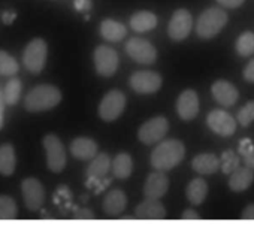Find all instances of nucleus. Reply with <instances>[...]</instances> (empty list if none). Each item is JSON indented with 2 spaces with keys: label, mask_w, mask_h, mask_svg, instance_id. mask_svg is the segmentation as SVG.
Listing matches in <instances>:
<instances>
[{
  "label": "nucleus",
  "mask_w": 254,
  "mask_h": 230,
  "mask_svg": "<svg viewBox=\"0 0 254 230\" xmlns=\"http://www.w3.org/2000/svg\"><path fill=\"white\" fill-rule=\"evenodd\" d=\"M254 181V171L250 168H236L232 173H230V179H229V187L233 191H244L247 190Z\"/></svg>",
  "instance_id": "obj_21"
},
{
  "label": "nucleus",
  "mask_w": 254,
  "mask_h": 230,
  "mask_svg": "<svg viewBox=\"0 0 254 230\" xmlns=\"http://www.w3.org/2000/svg\"><path fill=\"white\" fill-rule=\"evenodd\" d=\"M130 87L139 94H153L162 87V76L157 72L141 70L132 75Z\"/></svg>",
  "instance_id": "obj_12"
},
{
  "label": "nucleus",
  "mask_w": 254,
  "mask_h": 230,
  "mask_svg": "<svg viewBox=\"0 0 254 230\" xmlns=\"http://www.w3.org/2000/svg\"><path fill=\"white\" fill-rule=\"evenodd\" d=\"M21 191L24 197L26 208L30 212H36L45 202V188L36 178H26L21 184Z\"/></svg>",
  "instance_id": "obj_9"
},
{
  "label": "nucleus",
  "mask_w": 254,
  "mask_h": 230,
  "mask_svg": "<svg viewBox=\"0 0 254 230\" xmlns=\"http://www.w3.org/2000/svg\"><path fill=\"white\" fill-rule=\"evenodd\" d=\"M236 121H239L241 126H248L254 121V100L248 102L247 105H244L239 112H238V117H236Z\"/></svg>",
  "instance_id": "obj_33"
},
{
  "label": "nucleus",
  "mask_w": 254,
  "mask_h": 230,
  "mask_svg": "<svg viewBox=\"0 0 254 230\" xmlns=\"http://www.w3.org/2000/svg\"><path fill=\"white\" fill-rule=\"evenodd\" d=\"M186 156V147L181 141L169 139L157 145L151 154V165L154 169L166 172L178 166Z\"/></svg>",
  "instance_id": "obj_1"
},
{
  "label": "nucleus",
  "mask_w": 254,
  "mask_h": 230,
  "mask_svg": "<svg viewBox=\"0 0 254 230\" xmlns=\"http://www.w3.org/2000/svg\"><path fill=\"white\" fill-rule=\"evenodd\" d=\"M206 194H208V184L200 178L190 181V184L187 185L186 196L191 205H200L206 199Z\"/></svg>",
  "instance_id": "obj_27"
},
{
  "label": "nucleus",
  "mask_w": 254,
  "mask_h": 230,
  "mask_svg": "<svg viewBox=\"0 0 254 230\" xmlns=\"http://www.w3.org/2000/svg\"><path fill=\"white\" fill-rule=\"evenodd\" d=\"M244 78L248 81V82H254V60H251L247 67L244 69Z\"/></svg>",
  "instance_id": "obj_35"
},
{
  "label": "nucleus",
  "mask_w": 254,
  "mask_h": 230,
  "mask_svg": "<svg viewBox=\"0 0 254 230\" xmlns=\"http://www.w3.org/2000/svg\"><path fill=\"white\" fill-rule=\"evenodd\" d=\"M169 130V123L165 117H156L151 118L150 121L144 123L138 132V138L142 144L145 145H153L157 144L165 138V135Z\"/></svg>",
  "instance_id": "obj_7"
},
{
  "label": "nucleus",
  "mask_w": 254,
  "mask_h": 230,
  "mask_svg": "<svg viewBox=\"0 0 254 230\" xmlns=\"http://www.w3.org/2000/svg\"><path fill=\"white\" fill-rule=\"evenodd\" d=\"M211 93L214 99L223 106H232L238 100V90L229 81H215L211 87Z\"/></svg>",
  "instance_id": "obj_16"
},
{
  "label": "nucleus",
  "mask_w": 254,
  "mask_h": 230,
  "mask_svg": "<svg viewBox=\"0 0 254 230\" xmlns=\"http://www.w3.org/2000/svg\"><path fill=\"white\" fill-rule=\"evenodd\" d=\"M126 27L114 20H103L100 24V35L109 42H120L126 36Z\"/></svg>",
  "instance_id": "obj_26"
},
{
  "label": "nucleus",
  "mask_w": 254,
  "mask_h": 230,
  "mask_svg": "<svg viewBox=\"0 0 254 230\" xmlns=\"http://www.w3.org/2000/svg\"><path fill=\"white\" fill-rule=\"evenodd\" d=\"M136 218L141 220H163L166 217L165 206L159 202V199H145L135 209Z\"/></svg>",
  "instance_id": "obj_17"
},
{
  "label": "nucleus",
  "mask_w": 254,
  "mask_h": 230,
  "mask_svg": "<svg viewBox=\"0 0 254 230\" xmlns=\"http://www.w3.org/2000/svg\"><path fill=\"white\" fill-rule=\"evenodd\" d=\"M126 106V96L120 90H111L105 94L99 105V115L103 121H114L123 114Z\"/></svg>",
  "instance_id": "obj_6"
},
{
  "label": "nucleus",
  "mask_w": 254,
  "mask_h": 230,
  "mask_svg": "<svg viewBox=\"0 0 254 230\" xmlns=\"http://www.w3.org/2000/svg\"><path fill=\"white\" fill-rule=\"evenodd\" d=\"M126 205H127V197L124 191L114 190V191H109L103 199V212L106 215L115 217V215H120L126 209Z\"/></svg>",
  "instance_id": "obj_20"
},
{
  "label": "nucleus",
  "mask_w": 254,
  "mask_h": 230,
  "mask_svg": "<svg viewBox=\"0 0 254 230\" xmlns=\"http://www.w3.org/2000/svg\"><path fill=\"white\" fill-rule=\"evenodd\" d=\"M191 26H193V18L187 9L175 11V14L172 15V18L169 21V26H168L169 38L175 42L184 41L190 35Z\"/></svg>",
  "instance_id": "obj_11"
},
{
  "label": "nucleus",
  "mask_w": 254,
  "mask_h": 230,
  "mask_svg": "<svg viewBox=\"0 0 254 230\" xmlns=\"http://www.w3.org/2000/svg\"><path fill=\"white\" fill-rule=\"evenodd\" d=\"M94 66L100 76L109 78L115 73L118 67V54L115 50L100 45L94 51Z\"/></svg>",
  "instance_id": "obj_10"
},
{
  "label": "nucleus",
  "mask_w": 254,
  "mask_h": 230,
  "mask_svg": "<svg viewBox=\"0 0 254 230\" xmlns=\"http://www.w3.org/2000/svg\"><path fill=\"white\" fill-rule=\"evenodd\" d=\"M17 157L15 150L11 144L0 145V175L11 176L15 172Z\"/></svg>",
  "instance_id": "obj_24"
},
{
  "label": "nucleus",
  "mask_w": 254,
  "mask_h": 230,
  "mask_svg": "<svg viewBox=\"0 0 254 230\" xmlns=\"http://www.w3.org/2000/svg\"><path fill=\"white\" fill-rule=\"evenodd\" d=\"M111 169V159L106 153L96 154L91 159V163L87 168V178L88 181H102Z\"/></svg>",
  "instance_id": "obj_18"
},
{
  "label": "nucleus",
  "mask_w": 254,
  "mask_h": 230,
  "mask_svg": "<svg viewBox=\"0 0 254 230\" xmlns=\"http://www.w3.org/2000/svg\"><path fill=\"white\" fill-rule=\"evenodd\" d=\"M126 51L135 61L141 64H151L157 58V50L154 45L142 38H132L126 44Z\"/></svg>",
  "instance_id": "obj_8"
},
{
  "label": "nucleus",
  "mask_w": 254,
  "mask_h": 230,
  "mask_svg": "<svg viewBox=\"0 0 254 230\" xmlns=\"http://www.w3.org/2000/svg\"><path fill=\"white\" fill-rule=\"evenodd\" d=\"M177 111L184 121L196 118L199 112V97L194 90H186L180 94L177 100Z\"/></svg>",
  "instance_id": "obj_14"
},
{
  "label": "nucleus",
  "mask_w": 254,
  "mask_h": 230,
  "mask_svg": "<svg viewBox=\"0 0 254 230\" xmlns=\"http://www.w3.org/2000/svg\"><path fill=\"white\" fill-rule=\"evenodd\" d=\"M18 72V63L17 60L8 54L6 51L0 50V75L3 76H14Z\"/></svg>",
  "instance_id": "obj_29"
},
{
  "label": "nucleus",
  "mask_w": 254,
  "mask_h": 230,
  "mask_svg": "<svg viewBox=\"0 0 254 230\" xmlns=\"http://www.w3.org/2000/svg\"><path fill=\"white\" fill-rule=\"evenodd\" d=\"M208 126L209 129L220 136H230L236 130V121L232 115L223 109H214L208 114Z\"/></svg>",
  "instance_id": "obj_13"
},
{
  "label": "nucleus",
  "mask_w": 254,
  "mask_h": 230,
  "mask_svg": "<svg viewBox=\"0 0 254 230\" xmlns=\"http://www.w3.org/2000/svg\"><path fill=\"white\" fill-rule=\"evenodd\" d=\"M76 11H81V12H87L91 9V2L90 0H75L73 2Z\"/></svg>",
  "instance_id": "obj_34"
},
{
  "label": "nucleus",
  "mask_w": 254,
  "mask_h": 230,
  "mask_svg": "<svg viewBox=\"0 0 254 230\" xmlns=\"http://www.w3.org/2000/svg\"><path fill=\"white\" fill-rule=\"evenodd\" d=\"M168 188H169L168 176L162 171H157L148 175L144 185V194L148 199H160L168 193Z\"/></svg>",
  "instance_id": "obj_15"
},
{
  "label": "nucleus",
  "mask_w": 254,
  "mask_h": 230,
  "mask_svg": "<svg viewBox=\"0 0 254 230\" xmlns=\"http://www.w3.org/2000/svg\"><path fill=\"white\" fill-rule=\"evenodd\" d=\"M70 153L78 160H91L97 154V144L90 138H76L70 144Z\"/></svg>",
  "instance_id": "obj_19"
},
{
  "label": "nucleus",
  "mask_w": 254,
  "mask_h": 230,
  "mask_svg": "<svg viewBox=\"0 0 254 230\" xmlns=\"http://www.w3.org/2000/svg\"><path fill=\"white\" fill-rule=\"evenodd\" d=\"M236 168H239V157L232 150L224 151L220 160V169L223 171V173L230 175Z\"/></svg>",
  "instance_id": "obj_32"
},
{
  "label": "nucleus",
  "mask_w": 254,
  "mask_h": 230,
  "mask_svg": "<svg viewBox=\"0 0 254 230\" xmlns=\"http://www.w3.org/2000/svg\"><path fill=\"white\" fill-rule=\"evenodd\" d=\"M75 218H94V215L88 209H79L75 212Z\"/></svg>",
  "instance_id": "obj_41"
},
{
  "label": "nucleus",
  "mask_w": 254,
  "mask_h": 230,
  "mask_svg": "<svg viewBox=\"0 0 254 230\" xmlns=\"http://www.w3.org/2000/svg\"><path fill=\"white\" fill-rule=\"evenodd\" d=\"M17 212V203L11 196H0V220H14Z\"/></svg>",
  "instance_id": "obj_30"
},
{
  "label": "nucleus",
  "mask_w": 254,
  "mask_h": 230,
  "mask_svg": "<svg viewBox=\"0 0 254 230\" xmlns=\"http://www.w3.org/2000/svg\"><path fill=\"white\" fill-rule=\"evenodd\" d=\"M15 17H17L15 12H3L2 14V20H3L5 24H11L15 20Z\"/></svg>",
  "instance_id": "obj_43"
},
{
  "label": "nucleus",
  "mask_w": 254,
  "mask_h": 230,
  "mask_svg": "<svg viewBox=\"0 0 254 230\" xmlns=\"http://www.w3.org/2000/svg\"><path fill=\"white\" fill-rule=\"evenodd\" d=\"M236 51L242 57H248V56L254 54V33H251V32L242 33L236 42Z\"/></svg>",
  "instance_id": "obj_31"
},
{
  "label": "nucleus",
  "mask_w": 254,
  "mask_h": 230,
  "mask_svg": "<svg viewBox=\"0 0 254 230\" xmlns=\"http://www.w3.org/2000/svg\"><path fill=\"white\" fill-rule=\"evenodd\" d=\"M217 2L226 8H238L244 3V0H217Z\"/></svg>",
  "instance_id": "obj_38"
},
{
  "label": "nucleus",
  "mask_w": 254,
  "mask_h": 230,
  "mask_svg": "<svg viewBox=\"0 0 254 230\" xmlns=\"http://www.w3.org/2000/svg\"><path fill=\"white\" fill-rule=\"evenodd\" d=\"M2 91H3V99H5L6 105H9V106L17 105L20 100V96H21V81L18 78L9 79V82L5 85V88Z\"/></svg>",
  "instance_id": "obj_28"
},
{
  "label": "nucleus",
  "mask_w": 254,
  "mask_h": 230,
  "mask_svg": "<svg viewBox=\"0 0 254 230\" xmlns=\"http://www.w3.org/2000/svg\"><path fill=\"white\" fill-rule=\"evenodd\" d=\"M156 26H157V17L150 11H139L133 14V17L130 18V27L138 33L150 32Z\"/></svg>",
  "instance_id": "obj_25"
},
{
  "label": "nucleus",
  "mask_w": 254,
  "mask_h": 230,
  "mask_svg": "<svg viewBox=\"0 0 254 230\" xmlns=\"http://www.w3.org/2000/svg\"><path fill=\"white\" fill-rule=\"evenodd\" d=\"M242 157H244V162H245V166L254 171V148H253L251 151H248L247 154H244Z\"/></svg>",
  "instance_id": "obj_39"
},
{
  "label": "nucleus",
  "mask_w": 254,
  "mask_h": 230,
  "mask_svg": "<svg viewBox=\"0 0 254 230\" xmlns=\"http://www.w3.org/2000/svg\"><path fill=\"white\" fill-rule=\"evenodd\" d=\"M183 218L184 220H199V214L193 209H186L183 212Z\"/></svg>",
  "instance_id": "obj_42"
},
{
  "label": "nucleus",
  "mask_w": 254,
  "mask_h": 230,
  "mask_svg": "<svg viewBox=\"0 0 254 230\" xmlns=\"http://www.w3.org/2000/svg\"><path fill=\"white\" fill-rule=\"evenodd\" d=\"M44 148L47 153V165L48 169L54 173L63 172L66 166V151L63 142L59 136L50 133L44 138Z\"/></svg>",
  "instance_id": "obj_5"
},
{
  "label": "nucleus",
  "mask_w": 254,
  "mask_h": 230,
  "mask_svg": "<svg viewBox=\"0 0 254 230\" xmlns=\"http://www.w3.org/2000/svg\"><path fill=\"white\" fill-rule=\"evenodd\" d=\"M47 53H48V47L44 39L36 38L30 41L23 54L24 67L32 73L42 72V69L45 67V61H47Z\"/></svg>",
  "instance_id": "obj_4"
},
{
  "label": "nucleus",
  "mask_w": 254,
  "mask_h": 230,
  "mask_svg": "<svg viewBox=\"0 0 254 230\" xmlns=\"http://www.w3.org/2000/svg\"><path fill=\"white\" fill-rule=\"evenodd\" d=\"M227 23V14L220 8H209L203 11L197 20L196 32L202 39H211L217 36Z\"/></svg>",
  "instance_id": "obj_3"
},
{
  "label": "nucleus",
  "mask_w": 254,
  "mask_h": 230,
  "mask_svg": "<svg viewBox=\"0 0 254 230\" xmlns=\"http://www.w3.org/2000/svg\"><path fill=\"white\" fill-rule=\"evenodd\" d=\"M254 148V145H253V142L250 141V139H242L241 141V144H239V150H238V153L241 154V156H244V154H247L248 151H251Z\"/></svg>",
  "instance_id": "obj_36"
},
{
  "label": "nucleus",
  "mask_w": 254,
  "mask_h": 230,
  "mask_svg": "<svg viewBox=\"0 0 254 230\" xmlns=\"http://www.w3.org/2000/svg\"><path fill=\"white\" fill-rule=\"evenodd\" d=\"M242 218L244 220H254V203L247 206L244 211H242Z\"/></svg>",
  "instance_id": "obj_40"
},
{
  "label": "nucleus",
  "mask_w": 254,
  "mask_h": 230,
  "mask_svg": "<svg viewBox=\"0 0 254 230\" xmlns=\"http://www.w3.org/2000/svg\"><path fill=\"white\" fill-rule=\"evenodd\" d=\"M191 166L200 175H211L220 169V159L214 154H199L193 159Z\"/></svg>",
  "instance_id": "obj_22"
},
{
  "label": "nucleus",
  "mask_w": 254,
  "mask_h": 230,
  "mask_svg": "<svg viewBox=\"0 0 254 230\" xmlns=\"http://www.w3.org/2000/svg\"><path fill=\"white\" fill-rule=\"evenodd\" d=\"M62 102V91L54 85H38L26 96V109L29 112H42L56 108Z\"/></svg>",
  "instance_id": "obj_2"
},
{
  "label": "nucleus",
  "mask_w": 254,
  "mask_h": 230,
  "mask_svg": "<svg viewBox=\"0 0 254 230\" xmlns=\"http://www.w3.org/2000/svg\"><path fill=\"white\" fill-rule=\"evenodd\" d=\"M5 106H6V103H5V99H3V91H2V88H0V130H2V127H3Z\"/></svg>",
  "instance_id": "obj_37"
},
{
  "label": "nucleus",
  "mask_w": 254,
  "mask_h": 230,
  "mask_svg": "<svg viewBox=\"0 0 254 230\" xmlns=\"http://www.w3.org/2000/svg\"><path fill=\"white\" fill-rule=\"evenodd\" d=\"M111 171L115 178L126 179L132 175L133 171V160L127 153H120L112 162H111Z\"/></svg>",
  "instance_id": "obj_23"
}]
</instances>
